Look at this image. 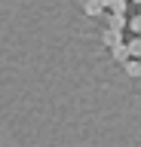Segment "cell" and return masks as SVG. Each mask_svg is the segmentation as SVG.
<instances>
[{"label":"cell","instance_id":"3","mask_svg":"<svg viewBox=\"0 0 141 147\" xmlns=\"http://www.w3.org/2000/svg\"><path fill=\"white\" fill-rule=\"evenodd\" d=\"M107 28L126 31V28H129V18H126V12H111V22H107Z\"/></svg>","mask_w":141,"mask_h":147},{"label":"cell","instance_id":"9","mask_svg":"<svg viewBox=\"0 0 141 147\" xmlns=\"http://www.w3.org/2000/svg\"><path fill=\"white\" fill-rule=\"evenodd\" d=\"M138 16H141V6H138Z\"/></svg>","mask_w":141,"mask_h":147},{"label":"cell","instance_id":"6","mask_svg":"<svg viewBox=\"0 0 141 147\" xmlns=\"http://www.w3.org/2000/svg\"><path fill=\"white\" fill-rule=\"evenodd\" d=\"M126 46H129V52H132V58H141V37L135 34L132 40H126Z\"/></svg>","mask_w":141,"mask_h":147},{"label":"cell","instance_id":"1","mask_svg":"<svg viewBox=\"0 0 141 147\" xmlns=\"http://www.w3.org/2000/svg\"><path fill=\"white\" fill-rule=\"evenodd\" d=\"M101 40H104V46H107V49H113L117 43H123V31H117V28H104Z\"/></svg>","mask_w":141,"mask_h":147},{"label":"cell","instance_id":"2","mask_svg":"<svg viewBox=\"0 0 141 147\" xmlns=\"http://www.w3.org/2000/svg\"><path fill=\"white\" fill-rule=\"evenodd\" d=\"M83 12L89 18H98L104 12V3H101V0H86V3H83Z\"/></svg>","mask_w":141,"mask_h":147},{"label":"cell","instance_id":"10","mask_svg":"<svg viewBox=\"0 0 141 147\" xmlns=\"http://www.w3.org/2000/svg\"><path fill=\"white\" fill-rule=\"evenodd\" d=\"M83 3H86V0H83Z\"/></svg>","mask_w":141,"mask_h":147},{"label":"cell","instance_id":"7","mask_svg":"<svg viewBox=\"0 0 141 147\" xmlns=\"http://www.w3.org/2000/svg\"><path fill=\"white\" fill-rule=\"evenodd\" d=\"M129 31H132V34H141V16H138V12L129 16Z\"/></svg>","mask_w":141,"mask_h":147},{"label":"cell","instance_id":"8","mask_svg":"<svg viewBox=\"0 0 141 147\" xmlns=\"http://www.w3.org/2000/svg\"><path fill=\"white\" fill-rule=\"evenodd\" d=\"M129 3H135V6H141V0H129Z\"/></svg>","mask_w":141,"mask_h":147},{"label":"cell","instance_id":"4","mask_svg":"<svg viewBox=\"0 0 141 147\" xmlns=\"http://www.w3.org/2000/svg\"><path fill=\"white\" fill-rule=\"evenodd\" d=\"M111 52H113V58H117V61H129V58H132V52H129V46H126V40H123V43H117V46H113V49H111Z\"/></svg>","mask_w":141,"mask_h":147},{"label":"cell","instance_id":"12","mask_svg":"<svg viewBox=\"0 0 141 147\" xmlns=\"http://www.w3.org/2000/svg\"><path fill=\"white\" fill-rule=\"evenodd\" d=\"M138 37H141V34H138Z\"/></svg>","mask_w":141,"mask_h":147},{"label":"cell","instance_id":"11","mask_svg":"<svg viewBox=\"0 0 141 147\" xmlns=\"http://www.w3.org/2000/svg\"><path fill=\"white\" fill-rule=\"evenodd\" d=\"M138 61H141V58H138Z\"/></svg>","mask_w":141,"mask_h":147},{"label":"cell","instance_id":"5","mask_svg":"<svg viewBox=\"0 0 141 147\" xmlns=\"http://www.w3.org/2000/svg\"><path fill=\"white\" fill-rule=\"evenodd\" d=\"M123 67H126V74H129V77H141V61H138V58L123 61Z\"/></svg>","mask_w":141,"mask_h":147}]
</instances>
